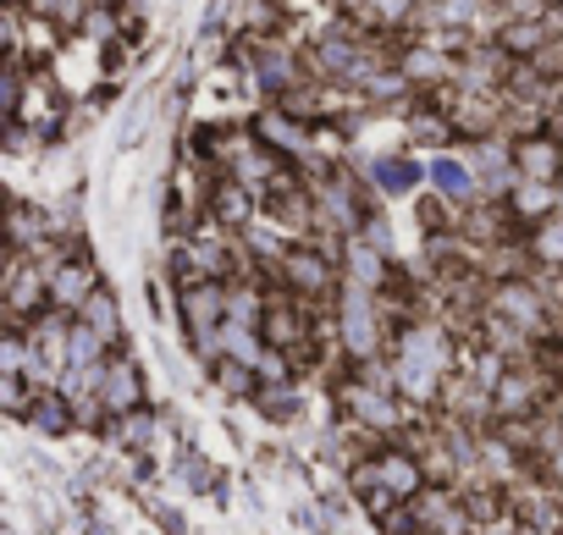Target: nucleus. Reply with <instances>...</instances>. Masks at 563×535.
<instances>
[{"instance_id": "14", "label": "nucleus", "mask_w": 563, "mask_h": 535, "mask_svg": "<svg viewBox=\"0 0 563 535\" xmlns=\"http://www.w3.org/2000/svg\"><path fill=\"white\" fill-rule=\"evenodd\" d=\"M514 166L519 177H536V182H563V138L536 122V127H519L514 133Z\"/></svg>"}, {"instance_id": "13", "label": "nucleus", "mask_w": 563, "mask_h": 535, "mask_svg": "<svg viewBox=\"0 0 563 535\" xmlns=\"http://www.w3.org/2000/svg\"><path fill=\"white\" fill-rule=\"evenodd\" d=\"M338 271H343V282L349 288H365V293H387V282L398 277V259H387L371 237H343L338 243Z\"/></svg>"}, {"instance_id": "8", "label": "nucleus", "mask_w": 563, "mask_h": 535, "mask_svg": "<svg viewBox=\"0 0 563 535\" xmlns=\"http://www.w3.org/2000/svg\"><path fill=\"white\" fill-rule=\"evenodd\" d=\"M459 149H464V160L475 166L481 199H508V188L519 182V166H514V133H481V138H464Z\"/></svg>"}, {"instance_id": "22", "label": "nucleus", "mask_w": 563, "mask_h": 535, "mask_svg": "<svg viewBox=\"0 0 563 535\" xmlns=\"http://www.w3.org/2000/svg\"><path fill=\"white\" fill-rule=\"evenodd\" d=\"M536 475H541V480H552V486L563 491V442H558V447H547V453L536 458Z\"/></svg>"}, {"instance_id": "10", "label": "nucleus", "mask_w": 563, "mask_h": 535, "mask_svg": "<svg viewBox=\"0 0 563 535\" xmlns=\"http://www.w3.org/2000/svg\"><path fill=\"white\" fill-rule=\"evenodd\" d=\"M205 221H216L221 232L238 237V232H249L260 221V193L232 182V177H221V171H210V182H205Z\"/></svg>"}, {"instance_id": "9", "label": "nucleus", "mask_w": 563, "mask_h": 535, "mask_svg": "<svg viewBox=\"0 0 563 535\" xmlns=\"http://www.w3.org/2000/svg\"><path fill=\"white\" fill-rule=\"evenodd\" d=\"M426 188H431L442 204H453L459 215H464L470 204H481L475 166L464 160V149H459V144H453V149H431V155H426Z\"/></svg>"}, {"instance_id": "20", "label": "nucleus", "mask_w": 563, "mask_h": 535, "mask_svg": "<svg viewBox=\"0 0 563 535\" xmlns=\"http://www.w3.org/2000/svg\"><path fill=\"white\" fill-rule=\"evenodd\" d=\"M376 524H382V535H426L420 519H415V502H393Z\"/></svg>"}, {"instance_id": "6", "label": "nucleus", "mask_w": 563, "mask_h": 535, "mask_svg": "<svg viewBox=\"0 0 563 535\" xmlns=\"http://www.w3.org/2000/svg\"><path fill=\"white\" fill-rule=\"evenodd\" d=\"M349 160L365 171V182L376 188L382 204L409 199V193L426 188V155H420L415 144H404V149H382V155H349Z\"/></svg>"}, {"instance_id": "5", "label": "nucleus", "mask_w": 563, "mask_h": 535, "mask_svg": "<svg viewBox=\"0 0 563 535\" xmlns=\"http://www.w3.org/2000/svg\"><path fill=\"white\" fill-rule=\"evenodd\" d=\"M271 282L288 288V293L305 299V304H332V293L343 288L338 243H327V237H299V243H288V254H282V265L271 271Z\"/></svg>"}, {"instance_id": "15", "label": "nucleus", "mask_w": 563, "mask_h": 535, "mask_svg": "<svg viewBox=\"0 0 563 535\" xmlns=\"http://www.w3.org/2000/svg\"><path fill=\"white\" fill-rule=\"evenodd\" d=\"M503 210H508V221H514V226H519V237H525L536 221H547V215H558V210H563V182H536V177H519V182L508 188Z\"/></svg>"}, {"instance_id": "4", "label": "nucleus", "mask_w": 563, "mask_h": 535, "mask_svg": "<svg viewBox=\"0 0 563 535\" xmlns=\"http://www.w3.org/2000/svg\"><path fill=\"white\" fill-rule=\"evenodd\" d=\"M486 315L519 326L530 343H563L558 337V321H552V299H547V282L536 271H519V277H497L486 282Z\"/></svg>"}, {"instance_id": "1", "label": "nucleus", "mask_w": 563, "mask_h": 535, "mask_svg": "<svg viewBox=\"0 0 563 535\" xmlns=\"http://www.w3.org/2000/svg\"><path fill=\"white\" fill-rule=\"evenodd\" d=\"M459 348L464 343H459V332L442 315H409L404 326H393L387 359H393L398 398L415 403V409H437L442 381L459 370Z\"/></svg>"}, {"instance_id": "3", "label": "nucleus", "mask_w": 563, "mask_h": 535, "mask_svg": "<svg viewBox=\"0 0 563 535\" xmlns=\"http://www.w3.org/2000/svg\"><path fill=\"white\" fill-rule=\"evenodd\" d=\"M332 332H338V354H343L349 370L365 365V359H376V354H387L393 321L382 310V293H365V288H349L343 282L332 293Z\"/></svg>"}, {"instance_id": "18", "label": "nucleus", "mask_w": 563, "mask_h": 535, "mask_svg": "<svg viewBox=\"0 0 563 535\" xmlns=\"http://www.w3.org/2000/svg\"><path fill=\"white\" fill-rule=\"evenodd\" d=\"M210 381H216V392L232 398V403H249V398L260 392V376H254V365H243V359H216V365H210Z\"/></svg>"}, {"instance_id": "11", "label": "nucleus", "mask_w": 563, "mask_h": 535, "mask_svg": "<svg viewBox=\"0 0 563 535\" xmlns=\"http://www.w3.org/2000/svg\"><path fill=\"white\" fill-rule=\"evenodd\" d=\"M376 486L382 491H393L398 502H415L426 486H431V475H426V464H420V453L404 442V436H393V442H382L376 453Z\"/></svg>"}, {"instance_id": "17", "label": "nucleus", "mask_w": 563, "mask_h": 535, "mask_svg": "<svg viewBox=\"0 0 563 535\" xmlns=\"http://www.w3.org/2000/svg\"><path fill=\"white\" fill-rule=\"evenodd\" d=\"M249 403H254L265 420H276V425H294V420L305 414V392H299V381H288V387H260Z\"/></svg>"}, {"instance_id": "16", "label": "nucleus", "mask_w": 563, "mask_h": 535, "mask_svg": "<svg viewBox=\"0 0 563 535\" xmlns=\"http://www.w3.org/2000/svg\"><path fill=\"white\" fill-rule=\"evenodd\" d=\"M525 259H530V271H563V210L536 221L525 237Z\"/></svg>"}, {"instance_id": "19", "label": "nucleus", "mask_w": 563, "mask_h": 535, "mask_svg": "<svg viewBox=\"0 0 563 535\" xmlns=\"http://www.w3.org/2000/svg\"><path fill=\"white\" fill-rule=\"evenodd\" d=\"M111 442H122V447L144 453V447L155 442V409L144 403V409H133L128 420H117V425H111Z\"/></svg>"}, {"instance_id": "21", "label": "nucleus", "mask_w": 563, "mask_h": 535, "mask_svg": "<svg viewBox=\"0 0 563 535\" xmlns=\"http://www.w3.org/2000/svg\"><path fill=\"white\" fill-rule=\"evenodd\" d=\"M475 535H525V519H519L514 508H503V513L481 519V524H475Z\"/></svg>"}, {"instance_id": "7", "label": "nucleus", "mask_w": 563, "mask_h": 535, "mask_svg": "<svg viewBox=\"0 0 563 535\" xmlns=\"http://www.w3.org/2000/svg\"><path fill=\"white\" fill-rule=\"evenodd\" d=\"M249 127H254L282 160H294V166H305V160L316 155V127H310L305 116H294L282 100H260V105L249 111Z\"/></svg>"}, {"instance_id": "2", "label": "nucleus", "mask_w": 563, "mask_h": 535, "mask_svg": "<svg viewBox=\"0 0 563 535\" xmlns=\"http://www.w3.org/2000/svg\"><path fill=\"white\" fill-rule=\"evenodd\" d=\"M332 403H338V414H343L349 425L371 431L376 442L409 436V431L420 425V414H431V409H415V403H404L393 387H376V381H365L360 370H338V376H332Z\"/></svg>"}, {"instance_id": "12", "label": "nucleus", "mask_w": 563, "mask_h": 535, "mask_svg": "<svg viewBox=\"0 0 563 535\" xmlns=\"http://www.w3.org/2000/svg\"><path fill=\"white\" fill-rule=\"evenodd\" d=\"M415 519L426 535H475V519H470V502L459 486L448 480H431L420 497H415Z\"/></svg>"}]
</instances>
